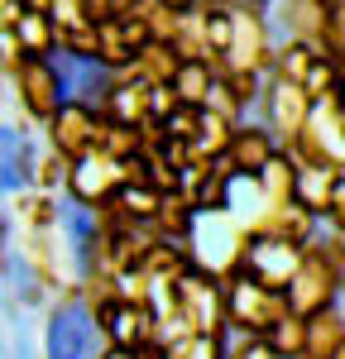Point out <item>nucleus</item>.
<instances>
[{
	"label": "nucleus",
	"mask_w": 345,
	"mask_h": 359,
	"mask_svg": "<svg viewBox=\"0 0 345 359\" xmlns=\"http://www.w3.org/2000/svg\"><path fill=\"white\" fill-rule=\"evenodd\" d=\"M341 96H345V72H341Z\"/></svg>",
	"instance_id": "23"
},
{
	"label": "nucleus",
	"mask_w": 345,
	"mask_h": 359,
	"mask_svg": "<svg viewBox=\"0 0 345 359\" xmlns=\"http://www.w3.org/2000/svg\"><path fill=\"white\" fill-rule=\"evenodd\" d=\"M182 62H187V57H182V48H177L172 39H154V43L135 57V72H140L144 82L163 86V82H172V77L182 72Z\"/></svg>",
	"instance_id": "13"
},
{
	"label": "nucleus",
	"mask_w": 345,
	"mask_h": 359,
	"mask_svg": "<svg viewBox=\"0 0 345 359\" xmlns=\"http://www.w3.org/2000/svg\"><path fill=\"white\" fill-rule=\"evenodd\" d=\"M43 350L53 359H82L101 355V331L96 316L82 302H53L43 311Z\"/></svg>",
	"instance_id": "4"
},
{
	"label": "nucleus",
	"mask_w": 345,
	"mask_h": 359,
	"mask_svg": "<svg viewBox=\"0 0 345 359\" xmlns=\"http://www.w3.org/2000/svg\"><path fill=\"white\" fill-rule=\"evenodd\" d=\"M345 340V306L331 302L307 316V359H336Z\"/></svg>",
	"instance_id": "11"
},
{
	"label": "nucleus",
	"mask_w": 345,
	"mask_h": 359,
	"mask_svg": "<svg viewBox=\"0 0 345 359\" xmlns=\"http://www.w3.org/2000/svg\"><path fill=\"white\" fill-rule=\"evenodd\" d=\"M283 149V139L273 135L264 120H255V115H245L240 125H235V135H230V144H226V158H230V168L235 172H259V168L269 163L273 154Z\"/></svg>",
	"instance_id": "10"
},
{
	"label": "nucleus",
	"mask_w": 345,
	"mask_h": 359,
	"mask_svg": "<svg viewBox=\"0 0 345 359\" xmlns=\"http://www.w3.org/2000/svg\"><path fill=\"white\" fill-rule=\"evenodd\" d=\"M140 15L149 20L154 39H177L182 25H187V10H182V5H172V0H140Z\"/></svg>",
	"instance_id": "18"
},
{
	"label": "nucleus",
	"mask_w": 345,
	"mask_h": 359,
	"mask_svg": "<svg viewBox=\"0 0 345 359\" xmlns=\"http://www.w3.org/2000/svg\"><path fill=\"white\" fill-rule=\"evenodd\" d=\"M269 340H273V350L288 355V359H292V355H307V316H302V311H288L283 321L269 331Z\"/></svg>",
	"instance_id": "19"
},
{
	"label": "nucleus",
	"mask_w": 345,
	"mask_h": 359,
	"mask_svg": "<svg viewBox=\"0 0 345 359\" xmlns=\"http://www.w3.org/2000/svg\"><path fill=\"white\" fill-rule=\"evenodd\" d=\"M192 216H197V201L182 192V187H177V192H163L158 211H154V230H158L163 240H187Z\"/></svg>",
	"instance_id": "14"
},
{
	"label": "nucleus",
	"mask_w": 345,
	"mask_h": 359,
	"mask_svg": "<svg viewBox=\"0 0 345 359\" xmlns=\"http://www.w3.org/2000/svg\"><path fill=\"white\" fill-rule=\"evenodd\" d=\"M96 135H101V106H96V101H82V96H67V101L58 106V115L43 125V139H48L53 149H62L67 158L91 154V149H96Z\"/></svg>",
	"instance_id": "6"
},
{
	"label": "nucleus",
	"mask_w": 345,
	"mask_h": 359,
	"mask_svg": "<svg viewBox=\"0 0 345 359\" xmlns=\"http://www.w3.org/2000/svg\"><path fill=\"white\" fill-rule=\"evenodd\" d=\"M297 264H302V245L278 240V235H250V249H245V273L288 287L292 273H297Z\"/></svg>",
	"instance_id": "9"
},
{
	"label": "nucleus",
	"mask_w": 345,
	"mask_h": 359,
	"mask_svg": "<svg viewBox=\"0 0 345 359\" xmlns=\"http://www.w3.org/2000/svg\"><path fill=\"white\" fill-rule=\"evenodd\" d=\"M255 5H273V0H255Z\"/></svg>",
	"instance_id": "24"
},
{
	"label": "nucleus",
	"mask_w": 345,
	"mask_h": 359,
	"mask_svg": "<svg viewBox=\"0 0 345 359\" xmlns=\"http://www.w3.org/2000/svg\"><path fill=\"white\" fill-rule=\"evenodd\" d=\"M154 43V29L140 10H125V15H111L101 25V62L106 67H135V57Z\"/></svg>",
	"instance_id": "8"
},
{
	"label": "nucleus",
	"mask_w": 345,
	"mask_h": 359,
	"mask_svg": "<svg viewBox=\"0 0 345 359\" xmlns=\"http://www.w3.org/2000/svg\"><path fill=\"white\" fill-rule=\"evenodd\" d=\"M15 34H20L25 53H43V57L58 53V20H53V15H43V10H29L25 20L15 25Z\"/></svg>",
	"instance_id": "16"
},
{
	"label": "nucleus",
	"mask_w": 345,
	"mask_h": 359,
	"mask_svg": "<svg viewBox=\"0 0 345 359\" xmlns=\"http://www.w3.org/2000/svg\"><path fill=\"white\" fill-rule=\"evenodd\" d=\"M235 115H226V111H216V106H201V120H197V135H192V149L197 154H206V158H221L226 154V144H230V135H235Z\"/></svg>",
	"instance_id": "15"
},
{
	"label": "nucleus",
	"mask_w": 345,
	"mask_h": 359,
	"mask_svg": "<svg viewBox=\"0 0 345 359\" xmlns=\"http://www.w3.org/2000/svg\"><path fill=\"white\" fill-rule=\"evenodd\" d=\"M230 67H250L273 77V62H278V39H273V15L269 5L255 0H235V34H230Z\"/></svg>",
	"instance_id": "3"
},
{
	"label": "nucleus",
	"mask_w": 345,
	"mask_h": 359,
	"mask_svg": "<svg viewBox=\"0 0 345 359\" xmlns=\"http://www.w3.org/2000/svg\"><path fill=\"white\" fill-rule=\"evenodd\" d=\"M58 53L101 57V25H96L91 15H67V20H58Z\"/></svg>",
	"instance_id": "12"
},
{
	"label": "nucleus",
	"mask_w": 345,
	"mask_h": 359,
	"mask_svg": "<svg viewBox=\"0 0 345 359\" xmlns=\"http://www.w3.org/2000/svg\"><path fill=\"white\" fill-rule=\"evenodd\" d=\"M341 72H345V62L341 57H316L312 62V72H307V96L312 101H326V96H341Z\"/></svg>",
	"instance_id": "20"
},
{
	"label": "nucleus",
	"mask_w": 345,
	"mask_h": 359,
	"mask_svg": "<svg viewBox=\"0 0 345 359\" xmlns=\"http://www.w3.org/2000/svg\"><path fill=\"white\" fill-rule=\"evenodd\" d=\"M172 5H182V10H192V5H197V0H172Z\"/></svg>",
	"instance_id": "22"
},
{
	"label": "nucleus",
	"mask_w": 345,
	"mask_h": 359,
	"mask_svg": "<svg viewBox=\"0 0 345 359\" xmlns=\"http://www.w3.org/2000/svg\"><path fill=\"white\" fill-rule=\"evenodd\" d=\"M5 91H10V106H20V111L43 130L58 115V106L67 101V72H62L58 53L53 57L29 53L25 62H20V72L5 77Z\"/></svg>",
	"instance_id": "2"
},
{
	"label": "nucleus",
	"mask_w": 345,
	"mask_h": 359,
	"mask_svg": "<svg viewBox=\"0 0 345 359\" xmlns=\"http://www.w3.org/2000/svg\"><path fill=\"white\" fill-rule=\"evenodd\" d=\"M187 249L197 259V269L226 278L245 269V249H250V225L240 221L230 206H197L192 230H187Z\"/></svg>",
	"instance_id": "1"
},
{
	"label": "nucleus",
	"mask_w": 345,
	"mask_h": 359,
	"mask_svg": "<svg viewBox=\"0 0 345 359\" xmlns=\"http://www.w3.org/2000/svg\"><path fill=\"white\" fill-rule=\"evenodd\" d=\"M312 96H307V86L302 82H288V77H269V86H264V101H259V120L273 130V135L292 139L302 125H307V115H312Z\"/></svg>",
	"instance_id": "7"
},
{
	"label": "nucleus",
	"mask_w": 345,
	"mask_h": 359,
	"mask_svg": "<svg viewBox=\"0 0 345 359\" xmlns=\"http://www.w3.org/2000/svg\"><path fill=\"white\" fill-rule=\"evenodd\" d=\"M120 187H125V168H120V158L101 154V149L72 158L67 201H77V206H86V211H101V206H111L115 196H120Z\"/></svg>",
	"instance_id": "5"
},
{
	"label": "nucleus",
	"mask_w": 345,
	"mask_h": 359,
	"mask_svg": "<svg viewBox=\"0 0 345 359\" xmlns=\"http://www.w3.org/2000/svg\"><path fill=\"white\" fill-rule=\"evenodd\" d=\"M29 10H43V15H53V10H58V0H29Z\"/></svg>",
	"instance_id": "21"
},
{
	"label": "nucleus",
	"mask_w": 345,
	"mask_h": 359,
	"mask_svg": "<svg viewBox=\"0 0 345 359\" xmlns=\"http://www.w3.org/2000/svg\"><path fill=\"white\" fill-rule=\"evenodd\" d=\"M316 43L307 39H278V62H273V77H288V82H307V72H312L316 62Z\"/></svg>",
	"instance_id": "17"
}]
</instances>
